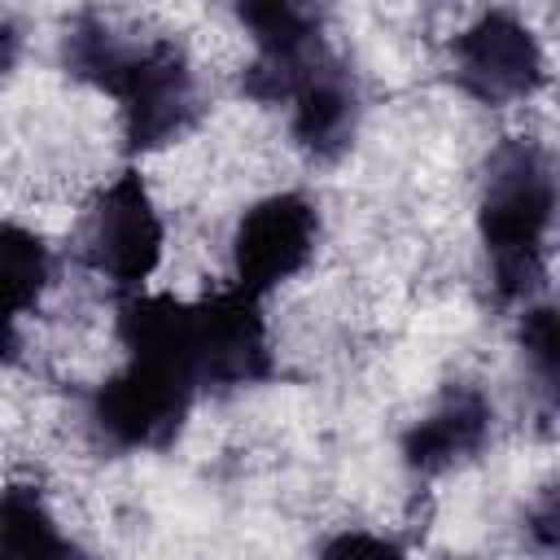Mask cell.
Returning <instances> with one entry per match:
<instances>
[{
  "label": "cell",
  "instance_id": "1",
  "mask_svg": "<svg viewBox=\"0 0 560 560\" xmlns=\"http://www.w3.org/2000/svg\"><path fill=\"white\" fill-rule=\"evenodd\" d=\"M61 66L70 79L105 92L118 105L122 144L153 153L192 131L201 114L197 74L179 44L122 35L101 13H79L61 35Z\"/></svg>",
  "mask_w": 560,
  "mask_h": 560
},
{
  "label": "cell",
  "instance_id": "11",
  "mask_svg": "<svg viewBox=\"0 0 560 560\" xmlns=\"http://www.w3.org/2000/svg\"><path fill=\"white\" fill-rule=\"evenodd\" d=\"M52 258L39 232L0 219V368L18 359V319L44 298Z\"/></svg>",
  "mask_w": 560,
  "mask_h": 560
},
{
  "label": "cell",
  "instance_id": "5",
  "mask_svg": "<svg viewBox=\"0 0 560 560\" xmlns=\"http://www.w3.org/2000/svg\"><path fill=\"white\" fill-rule=\"evenodd\" d=\"M188 346L201 389H245L276 372L262 298L241 284L188 302Z\"/></svg>",
  "mask_w": 560,
  "mask_h": 560
},
{
  "label": "cell",
  "instance_id": "2",
  "mask_svg": "<svg viewBox=\"0 0 560 560\" xmlns=\"http://www.w3.org/2000/svg\"><path fill=\"white\" fill-rule=\"evenodd\" d=\"M556 214V175L538 140L512 136L486 158L477 232L490 262L494 298L529 302L547 280V232Z\"/></svg>",
  "mask_w": 560,
  "mask_h": 560
},
{
  "label": "cell",
  "instance_id": "12",
  "mask_svg": "<svg viewBox=\"0 0 560 560\" xmlns=\"http://www.w3.org/2000/svg\"><path fill=\"white\" fill-rule=\"evenodd\" d=\"M74 542L57 529V516L44 503V490L31 481L0 486V556L18 560H48L70 556Z\"/></svg>",
  "mask_w": 560,
  "mask_h": 560
},
{
  "label": "cell",
  "instance_id": "8",
  "mask_svg": "<svg viewBox=\"0 0 560 560\" xmlns=\"http://www.w3.org/2000/svg\"><path fill=\"white\" fill-rule=\"evenodd\" d=\"M232 9L258 48L241 88L262 105H280L293 74L319 48H328L319 35V4L315 0H232Z\"/></svg>",
  "mask_w": 560,
  "mask_h": 560
},
{
  "label": "cell",
  "instance_id": "3",
  "mask_svg": "<svg viewBox=\"0 0 560 560\" xmlns=\"http://www.w3.org/2000/svg\"><path fill=\"white\" fill-rule=\"evenodd\" d=\"M197 398V381L184 363L162 354H127L88 402V424L109 451H162L179 438Z\"/></svg>",
  "mask_w": 560,
  "mask_h": 560
},
{
  "label": "cell",
  "instance_id": "15",
  "mask_svg": "<svg viewBox=\"0 0 560 560\" xmlns=\"http://www.w3.org/2000/svg\"><path fill=\"white\" fill-rule=\"evenodd\" d=\"M324 551H328V556H341V551H394V542L372 538V534H341V538H332Z\"/></svg>",
  "mask_w": 560,
  "mask_h": 560
},
{
  "label": "cell",
  "instance_id": "14",
  "mask_svg": "<svg viewBox=\"0 0 560 560\" xmlns=\"http://www.w3.org/2000/svg\"><path fill=\"white\" fill-rule=\"evenodd\" d=\"M534 534L542 538V547H556L560 538V508H556V490L542 494V508L534 512Z\"/></svg>",
  "mask_w": 560,
  "mask_h": 560
},
{
  "label": "cell",
  "instance_id": "6",
  "mask_svg": "<svg viewBox=\"0 0 560 560\" xmlns=\"http://www.w3.org/2000/svg\"><path fill=\"white\" fill-rule=\"evenodd\" d=\"M451 74L472 101L508 105L542 88L547 61L538 35L512 9H486L451 39Z\"/></svg>",
  "mask_w": 560,
  "mask_h": 560
},
{
  "label": "cell",
  "instance_id": "16",
  "mask_svg": "<svg viewBox=\"0 0 560 560\" xmlns=\"http://www.w3.org/2000/svg\"><path fill=\"white\" fill-rule=\"evenodd\" d=\"M13 61H18V31H13V22L0 9V79L13 70Z\"/></svg>",
  "mask_w": 560,
  "mask_h": 560
},
{
  "label": "cell",
  "instance_id": "4",
  "mask_svg": "<svg viewBox=\"0 0 560 560\" xmlns=\"http://www.w3.org/2000/svg\"><path fill=\"white\" fill-rule=\"evenodd\" d=\"M166 228L149 197L140 171H118L92 201L79 223L83 262L109 280L118 293H136L162 262Z\"/></svg>",
  "mask_w": 560,
  "mask_h": 560
},
{
  "label": "cell",
  "instance_id": "7",
  "mask_svg": "<svg viewBox=\"0 0 560 560\" xmlns=\"http://www.w3.org/2000/svg\"><path fill=\"white\" fill-rule=\"evenodd\" d=\"M319 245V210L302 192H271L254 201L232 236V284L267 298L293 280Z\"/></svg>",
  "mask_w": 560,
  "mask_h": 560
},
{
  "label": "cell",
  "instance_id": "13",
  "mask_svg": "<svg viewBox=\"0 0 560 560\" xmlns=\"http://www.w3.org/2000/svg\"><path fill=\"white\" fill-rule=\"evenodd\" d=\"M521 350H525V368L534 372L538 389L547 394V402L556 398V381H560V337H556V311L547 302H525L521 315Z\"/></svg>",
  "mask_w": 560,
  "mask_h": 560
},
{
  "label": "cell",
  "instance_id": "10",
  "mask_svg": "<svg viewBox=\"0 0 560 560\" xmlns=\"http://www.w3.org/2000/svg\"><path fill=\"white\" fill-rule=\"evenodd\" d=\"M494 429V407L477 385H446L442 398L402 433V464L420 477H438L481 455Z\"/></svg>",
  "mask_w": 560,
  "mask_h": 560
},
{
  "label": "cell",
  "instance_id": "9",
  "mask_svg": "<svg viewBox=\"0 0 560 560\" xmlns=\"http://www.w3.org/2000/svg\"><path fill=\"white\" fill-rule=\"evenodd\" d=\"M289 105V131L302 153L315 162H337L359 131V88L346 61L332 48H319L289 83L284 101Z\"/></svg>",
  "mask_w": 560,
  "mask_h": 560
}]
</instances>
